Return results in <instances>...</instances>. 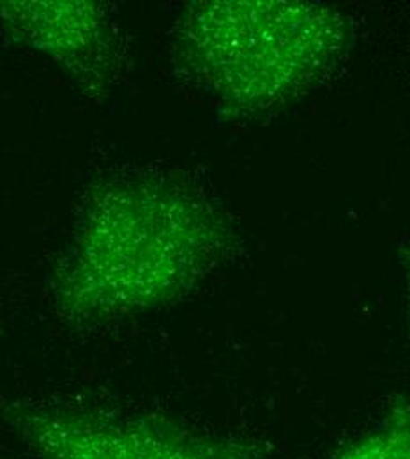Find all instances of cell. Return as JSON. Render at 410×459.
<instances>
[{
  "label": "cell",
  "instance_id": "obj_4",
  "mask_svg": "<svg viewBox=\"0 0 410 459\" xmlns=\"http://www.w3.org/2000/svg\"><path fill=\"white\" fill-rule=\"evenodd\" d=\"M333 459H410V398H397Z\"/></svg>",
  "mask_w": 410,
  "mask_h": 459
},
{
  "label": "cell",
  "instance_id": "obj_2",
  "mask_svg": "<svg viewBox=\"0 0 410 459\" xmlns=\"http://www.w3.org/2000/svg\"><path fill=\"white\" fill-rule=\"evenodd\" d=\"M347 39L338 13L299 2L202 9L182 36L189 65L225 103L271 108L318 80Z\"/></svg>",
  "mask_w": 410,
  "mask_h": 459
},
{
  "label": "cell",
  "instance_id": "obj_5",
  "mask_svg": "<svg viewBox=\"0 0 410 459\" xmlns=\"http://www.w3.org/2000/svg\"><path fill=\"white\" fill-rule=\"evenodd\" d=\"M409 316H410V260H409Z\"/></svg>",
  "mask_w": 410,
  "mask_h": 459
},
{
  "label": "cell",
  "instance_id": "obj_3",
  "mask_svg": "<svg viewBox=\"0 0 410 459\" xmlns=\"http://www.w3.org/2000/svg\"><path fill=\"white\" fill-rule=\"evenodd\" d=\"M7 420L36 459H266L255 440L198 431L154 413L22 403Z\"/></svg>",
  "mask_w": 410,
  "mask_h": 459
},
{
  "label": "cell",
  "instance_id": "obj_1",
  "mask_svg": "<svg viewBox=\"0 0 410 459\" xmlns=\"http://www.w3.org/2000/svg\"><path fill=\"white\" fill-rule=\"evenodd\" d=\"M116 233L87 231L56 271L60 313L100 322L165 306L196 287L225 249L213 212L176 187L131 189Z\"/></svg>",
  "mask_w": 410,
  "mask_h": 459
}]
</instances>
